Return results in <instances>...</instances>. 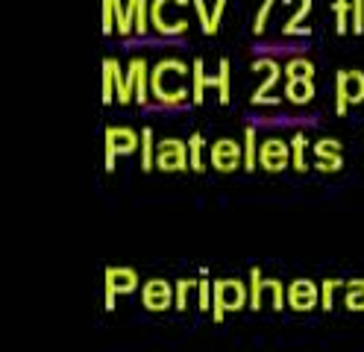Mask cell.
I'll list each match as a JSON object with an SVG mask.
<instances>
[{
    "label": "cell",
    "instance_id": "3",
    "mask_svg": "<svg viewBox=\"0 0 364 352\" xmlns=\"http://www.w3.org/2000/svg\"><path fill=\"white\" fill-rule=\"evenodd\" d=\"M250 305V288L238 279H218L215 282V305H212V320L223 323L226 311H241Z\"/></svg>",
    "mask_w": 364,
    "mask_h": 352
},
{
    "label": "cell",
    "instance_id": "8",
    "mask_svg": "<svg viewBox=\"0 0 364 352\" xmlns=\"http://www.w3.org/2000/svg\"><path fill=\"white\" fill-rule=\"evenodd\" d=\"M238 164H244V147L232 138H220L215 141L212 147V168L220 171V174H230L235 171Z\"/></svg>",
    "mask_w": 364,
    "mask_h": 352
},
{
    "label": "cell",
    "instance_id": "27",
    "mask_svg": "<svg viewBox=\"0 0 364 352\" xmlns=\"http://www.w3.org/2000/svg\"><path fill=\"white\" fill-rule=\"evenodd\" d=\"M197 305H200L203 311H209L212 305H215V285H212L209 279H200L197 282Z\"/></svg>",
    "mask_w": 364,
    "mask_h": 352
},
{
    "label": "cell",
    "instance_id": "22",
    "mask_svg": "<svg viewBox=\"0 0 364 352\" xmlns=\"http://www.w3.org/2000/svg\"><path fill=\"white\" fill-rule=\"evenodd\" d=\"M156 168V147H153V129L144 127L141 129V171H153Z\"/></svg>",
    "mask_w": 364,
    "mask_h": 352
},
{
    "label": "cell",
    "instance_id": "33",
    "mask_svg": "<svg viewBox=\"0 0 364 352\" xmlns=\"http://www.w3.org/2000/svg\"><path fill=\"white\" fill-rule=\"evenodd\" d=\"M103 33H115V0H103Z\"/></svg>",
    "mask_w": 364,
    "mask_h": 352
},
{
    "label": "cell",
    "instance_id": "23",
    "mask_svg": "<svg viewBox=\"0 0 364 352\" xmlns=\"http://www.w3.org/2000/svg\"><path fill=\"white\" fill-rule=\"evenodd\" d=\"M282 4H291V0H282ZM297 4H300V9L288 18V23L282 27V36H294V33H297V30H300V21L311 12V0H297Z\"/></svg>",
    "mask_w": 364,
    "mask_h": 352
},
{
    "label": "cell",
    "instance_id": "15",
    "mask_svg": "<svg viewBox=\"0 0 364 352\" xmlns=\"http://www.w3.org/2000/svg\"><path fill=\"white\" fill-rule=\"evenodd\" d=\"M288 100L291 103H297V106H306L311 97H314V82L311 80H288Z\"/></svg>",
    "mask_w": 364,
    "mask_h": 352
},
{
    "label": "cell",
    "instance_id": "9",
    "mask_svg": "<svg viewBox=\"0 0 364 352\" xmlns=\"http://www.w3.org/2000/svg\"><path fill=\"white\" fill-rule=\"evenodd\" d=\"M288 305L294 311H311L321 305V288L309 279H294L288 285Z\"/></svg>",
    "mask_w": 364,
    "mask_h": 352
},
{
    "label": "cell",
    "instance_id": "28",
    "mask_svg": "<svg viewBox=\"0 0 364 352\" xmlns=\"http://www.w3.org/2000/svg\"><path fill=\"white\" fill-rule=\"evenodd\" d=\"M347 282H341V279H326L323 285H321V309L323 311H332V297L338 288H344Z\"/></svg>",
    "mask_w": 364,
    "mask_h": 352
},
{
    "label": "cell",
    "instance_id": "11",
    "mask_svg": "<svg viewBox=\"0 0 364 352\" xmlns=\"http://www.w3.org/2000/svg\"><path fill=\"white\" fill-rule=\"evenodd\" d=\"M106 141H112L118 150V156H127V153H135L141 147V135L129 129V127H109L106 129Z\"/></svg>",
    "mask_w": 364,
    "mask_h": 352
},
{
    "label": "cell",
    "instance_id": "16",
    "mask_svg": "<svg viewBox=\"0 0 364 352\" xmlns=\"http://www.w3.org/2000/svg\"><path fill=\"white\" fill-rule=\"evenodd\" d=\"M230 80H232L230 59H220V62H218V74H215V91H218V100H220L223 106L230 103Z\"/></svg>",
    "mask_w": 364,
    "mask_h": 352
},
{
    "label": "cell",
    "instance_id": "35",
    "mask_svg": "<svg viewBox=\"0 0 364 352\" xmlns=\"http://www.w3.org/2000/svg\"><path fill=\"white\" fill-rule=\"evenodd\" d=\"M353 33H364V0H353Z\"/></svg>",
    "mask_w": 364,
    "mask_h": 352
},
{
    "label": "cell",
    "instance_id": "31",
    "mask_svg": "<svg viewBox=\"0 0 364 352\" xmlns=\"http://www.w3.org/2000/svg\"><path fill=\"white\" fill-rule=\"evenodd\" d=\"M191 6H194L197 18H200V23H203V33L212 36V12H209V6H206V0H191Z\"/></svg>",
    "mask_w": 364,
    "mask_h": 352
},
{
    "label": "cell",
    "instance_id": "36",
    "mask_svg": "<svg viewBox=\"0 0 364 352\" xmlns=\"http://www.w3.org/2000/svg\"><path fill=\"white\" fill-rule=\"evenodd\" d=\"M341 164H344V159H341V156H335V159H317V164H314V168L317 171H323V174H335V171H341Z\"/></svg>",
    "mask_w": 364,
    "mask_h": 352
},
{
    "label": "cell",
    "instance_id": "30",
    "mask_svg": "<svg viewBox=\"0 0 364 352\" xmlns=\"http://www.w3.org/2000/svg\"><path fill=\"white\" fill-rule=\"evenodd\" d=\"M314 153H317V159H335V156H341V144L335 138H323L314 144Z\"/></svg>",
    "mask_w": 364,
    "mask_h": 352
},
{
    "label": "cell",
    "instance_id": "6",
    "mask_svg": "<svg viewBox=\"0 0 364 352\" xmlns=\"http://www.w3.org/2000/svg\"><path fill=\"white\" fill-rule=\"evenodd\" d=\"M253 70H262V74H264V82L253 91L250 103H253V106H262V103H264V106H279L282 100H279V97H270L267 91L279 82V77L285 74V70H282L277 62H273V59H256V62H253Z\"/></svg>",
    "mask_w": 364,
    "mask_h": 352
},
{
    "label": "cell",
    "instance_id": "19",
    "mask_svg": "<svg viewBox=\"0 0 364 352\" xmlns=\"http://www.w3.org/2000/svg\"><path fill=\"white\" fill-rule=\"evenodd\" d=\"M344 305L350 311H364V279H353L344 285Z\"/></svg>",
    "mask_w": 364,
    "mask_h": 352
},
{
    "label": "cell",
    "instance_id": "26",
    "mask_svg": "<svg viewBox=\"0 0 364 352\" xmlns=\"http://www.w3.org/2000/svg\"><path fill=\"white\" fill-rule=\"evenodd\" d=\"M188 159H191V171H203L206 164H203V135L200 132H194L191 138H188Z\"/></svg>",
    "mask_w": 364,
    "mask_h": 352
},
{
    "label": "cell",
    "instance_id": "12",
    "mask_svg": "<svg viewBox=\"0 0 364 352\" xmlns=\"http://www.w3.org/2000/svg\"><path fill=\"white\" fill-rule=\"evenodd\" d=\"M129 68L135 70V103H147L150 100V68L144 56H132Z\"/></svg>",
    "mask_w": 364,
    "mask_h": 352
},
{
    "label": "cell",
    "instance_id": "38",
    "mask_svg": "<svg viewBox=\"0 0 364 352\" xmlns=\"http://www.w3.org/2000/svg\"><path fill=\"white\" fill-rule=\"evenodd\" d=\"M115 302H118V288L112 285V282H106V309L112 311L115 309Z\"/></svg>",
    "mask_w": 364,
    "mask_h": 352
},
{
    "label": "cell",
    "instance_id": "32",
    "mask_svg": "<svg viewBox=\"0 0 364 352\" xmlns=\"http://www.w3.org/2000/svg\"><path fill=\"white\" fill-rule=\"evenodd\" d=\"M112 100H115V74L103 62V103H112Z\"/></svg>",
    "mask_w": 364,
    "mask_h": 352
},
{
    "label": "cell",
    "instance_id": "21",
    "mask_svg": "<svg viewBox=\"0 0 364 352\" xmlns=\"http://www.w3.org/2000/svg\"><path fill=\"white\" fill-rule=\"evenodd\" d=\"M291 164L297 168L300 174H306L309 171V164H306V135L303 132H297L291 138Z\"/></svg>",
    "mask_w": 364,
    "mask_h": 352
},
{
    "label": "cell",
    "instance_id": "1",
    "mask_svg": "<svg viewBox=\"0 0 364 352\" xmlns=\"http://www.w3.org/2000/svg\"><path fill=\"white\" fill-rule=\"evenodd\" d=\"M188 65L182 59H162L150 70V94L162 106H179L188 100Z\"/></svg>",
    "mask_w": 364,
    "mask_h": 352
},
{
    "label": "cell",
    "instance_id": "29",
    "mask_svg": "<svg viewBox=\"0 0 364 352\" xmlns=\"http://www.w3.org/2000/svg\"><path fill=\"white\" fill-rule=\"evenodd\" d=\"M194 285H197V282H191V279H179L176 282V305H173V309H179V311L188 309V294H191Z\"/></svg>",
    "mask_w": 364,
    "mask_h": 352
},
{
    "label": "cell",
    "instance_id": "20",
    "mask_svg": "<svg viewBox=\"0 0 364 352\" xmlns=\"http://www.w3.org/2000/svg\"><path fill=\"white\" fill-rule=\"evenodd\" d=\"M332 12L338 18L335 23V33L338 36H344L350 30V15H353V0H332Z\"/></svg>",
    "mask_w": 364,
    "mask_h": 352
},
{
    "label": "cell",
    "instance_id": "18",
    "mask_svg": "<svg viewBox=\"0 0 364 352\" xmlns=\"http://www.w3.org/2000/svg\"><path fill=\"white\" fill-rule=\"evenodd\" d=\"M256 164H259L256 127H247V129H244V168H247V171H256Z\"/></svg>",
    "mask_w": 364,
    "mask_h": 352
},
{
    "label": "cell",
    "instance_id": "37",
    "mask_svg": "<svg viewBox=\"0 0 364 352\" xmlns=\"http://www.w3.org/2000/svg\"><path fill=\"white\" fill-rule=\"evenodd\" d=\"M223 9H226V0H215V6H212V36H215V33H218V27H220Z\"/></svg>",
    "mask_w": 364,
    "mask_h": 352
},
{
    "label": "cell",
    "instance_id": "7",
    "mask_svg": "<svg viewBox=\"0 0 364 352\" xmlns=\"http://www.w3.org/2000/svg\"><path fill=\"white\" fill-rule=\"evenodd\" d=\"M141 302L147 311H165L176 305V288H171V282L165 279H150L141 288Z\"/></svg>",
    "mask_w": 364,
    "mask_h": 352
},
{
    "label": "cell",
    "instance_id": "14",
    "mask_svg": "<svg viewBox=\"0 0 364 352\" xmlns=\"http://www.w3.org/2000/svg\"><path fill=\"white\" fill-rule=\"evenodd\" d=\"M206 88H209V74H206V65H203V59H194L191 65V103H203V97H206Z\"/></svg>",
    "mask_w": 364,
    "mask_h": 352
},
{
    "label": "cell",
    "instance_id": "4",
    "mask_svg": "<svg viewBox=\"0 0 364 352\" xmlns=\"http://www.w3.org/2000/svg\"><path fill=\"white\" fill-rule=\"evenodd\" d=\"M364 103V74L361 70H338L335 74V112L344 114L347 109Z\"/></svg>",
    "mask_w": 364,
    "mask_h": 352
},
{
    "label": "cell",
    "instance_id": "25",
    "mask_svg": "<svg viewBox=\"0 0 364 352\" xmlns=\"http://www.w3.org/2000/svg\"><path fill=\"white\" fill-rule=\"evenodd\" d=\"M150 27V0H135V33L144 36Z\"/></svg>",
    "mask_w": 364,
    "mask_h": 352
},
{
    "label": "cell",
    "instance_id": "5",
    "mask_svg": "<svg viewBox=\"0 0 364 352\" xmlns=\"http://www.w3.org/2000/svg\"><path fill=\"white\" fill-rule=\"evenodd\" d=\"M156 168L165 171V174H182L191 168V159H188V141H179V138H165L156 144Z\"/></svg>",
    "mask_w": 364,
    "mask_h": 352
},
{
    "label": "cell",
    "instance_id": "13",
    "mask_svg": "<svg viewBox=\"0 0 364 352\" xmlns=\"http://www.w3.org/2000/svg\"><path fill=\"white\" fill-rule=\"evenodd\" d=\"M106 282H112V285L118 288V294H132L135 288H139V273H135L132 267H109Z\"/></svg>",
    "mask_w": 364,
    "mask_h": 352
},
{
    "label": "cell",
    "instance_id": "17",
    "mask_svg": "<svg viewBox=\"0 0 364 352\" xmlns=\"http://www.w3.org/2000/svg\"><path fill=\"white\" fill-rule=\"evenodd\" d=\"M285 77L288 80H311L314 77V62L306 59V56H294L285 65Z\"/></svg>",
    "mask_w": 364,
    "mask_h": 352
},
{
    "label": "cell",
    "instance_id": "10",
    "mask_svg": "<svg viewBox=\"0 0 364 352\" xmlns=\"http://www.w3.org/2000/svg\"><path fill=\"white\" fill-rule=\"evenodd\" d=\"M288 161H291L288 144H285V141H279V138H267L264 144L259 147V164H262L264 171H270V174L285 171Z\"/></svg>",
    "mask_w": 364,
    "mask_h": 352
},
{
    "label": "cell",
    "instance_id": "24",
    "mask_svg": "<svg viewBox=\"0 0 364 352\" xmlns=\"http://www.w3.org/2000/svg\"><path fill=\"white\" fill-rule=\"evenodd\" d=\"M262 282H264V276H262L259 267L250 270V309L253 311L262 309Z\"/></svg>",
    "mask_w": 364,
    "mask_h": 352
},
{
    "label": "cell",
    "instance_id": "2",
    "mask_svg": "<svg viewBox=\"0 0 364 352\" xmlns=\"http://www.w3.org/2000/svg\"><path fill=\"white\" fill-rule=\"evenodd\" d=\"M188 0H150V23L159 36H179L188 30L186 21Z\"/></svg>",
    "mask_w": 364,
    "mask_h": 352
},
{
    "label": "cell",
    "instance_id": "34",
    "mask_svg": "<svg viewBox=\"0 0 364 352\" xmlns=\"http://www.w3.org/2000/svg\"><path fill=\"white\" fill-rule=\"evenodd\" d=\"M270 6H273V0H262V9L256 12V21H253V33H256V36L264 33V21H267V15H270Z\"/></svg>",
    "mask_w": 364,
    "mask_h": 352
}]
</instances>
